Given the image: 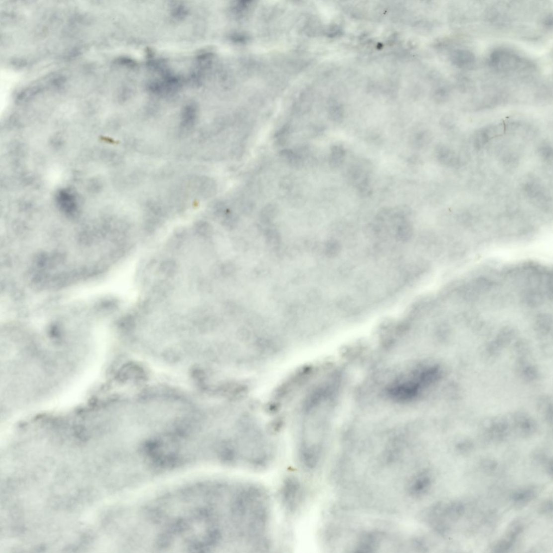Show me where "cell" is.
Returning a JSON list of instances; mask_svg holds the SVG:
<instances>
[{
  "mask_svg": "<svg viewBox=\"0 0 553 553\" xmlns=\"http://www.w3.org/2000/svg\"><path fill=\"white\" fill-rule=\"evenodd\" d=\"M435 373L432 369L419 366L396 379L388 388V394L401 402L415 399L432 382Z\"/></svg>",
  "mask_w": 553,
  "mask_h": 553,
  "instance_id": "6da1fadb",
  "label": "cell"
},
{
  "mask_svg": "<svg viewBox=\"0 0 553 553\" xmlns=\"http://www.w3.org/2000/svg\"><path fill=\"white\" fill-rule=\"evenodd\" d=\"M489 64L494 70L507 73L526 68V62L519 55L505 49H498L490 56Z\"/></svg>",
  "mask_w": 553,
  "mask_h": 553,
  "instance_id": "7a4b0ae2",
  "label": "cell"
},
{
  "mask_svg": "<svg viewBox=\"0 0 553 553\" xmlns=\"http://www.w3.org/2000/svg\"><path fill=\"white\" fill-rule=\"evenodd\" d=\"M184 186L196 196L203 199L214 196L217 191L215 180L206 176H193L186 180Z\"/></svg>",
  "mask_w": 553,
  "mask_h": 553,
  "instance_id": "3957f363",
  "label": "cell"
},
{
  "mask_svg": "<svg viewBox=\"0 0 553 553\" xmlns=\"http://www.w3.org/2000/svg\"><path fill=\"white\" fill-rule=\"evenodd\" d=\"M504 124H494L478 130L473 137V144L475 148L479 149L486 145L492 139L500 136L506 131Z\"/></svg>",
  "mask_w": 553,
  "mask_h": 553,
  "instance_id": "277c9868",
  "label": "cell"
},
{
  "mask_svg": "<svg viewBox=\"0 0 553 553\" xmlns=\"http://www.w3.org/2000/svg\"><path fill=\"white\" fill-rule=\"evenodd\" d=\"M450 60L453 65L459 68H470L475 62L474 53L465 49H457L450 54Z\"/></svg>",
  "mask_w": 553,
  "mask_h": 553,
  "instance_id": "5b68a950",
  "label": "cell"
},
{
  "mask_svg": "<svg viewBox=\"0 0 553 553\" xmlns=\"http://www.w3.org/2000/svg\"><path fill=\"white\" fill-rule=\"evenodd\" d=\"M523 530V527L519 524L511 526L507 532L505 537L502 539L494 546L495 552H506L512 548L514 543Z\"/></svg>",
  "mask_w": 553,
  "mask_h": 553,
  "instance_id": "8992f818",
  "label": "cell"
},
{
  "mask_svg": "<svg viewBox=\"0 0 553 553\" xmlns=\"http://www.w3.org/2000/svg\"><path fill=\"white\" fill-rule=\"evenodd\" d=\"M436 155L439 162L446 166H456L460 162L457 153L445 145H439L437 147Z\"/></svg>",
  "mask_w": 553,
  "mask_h": 553,
  "instance_id": "52a82bcc",
  "label": "cell"
},
{
  "mask_svg": "<svg viewBox=\"0 0 553 553\" xmlns=\"http://www.w3.org/2000/svg\"><path fill=\"white\" fill-rule=\"evenodd\" d=\"M524 189L527 196L532 200L539 203L548 201V196L545 194L544 188L540 183L536 181L527 182L525 185Z\"/></svg>",
  "mask_w": 553,
  "mask_h": 553,
  "instance_id": "ba28073f",
  "label": "cell"
},
{
  "mask_svg": "<svg viewBox=\"0 0 553 553\" xmlns=\"http://www.w3.org/2000/svg\"><path fill=\"white\" fill-rule=\"evenodd\" d=\"M296 481H292L288 483L287 490H285L284 501L290 508H294L299 499L300 489L299 484Z\"/></svg>",
  "mask_w": 553,
  "mask_h": 553,
  "instance_id": "9c48e42d",
  "label": "cell"
},
{
  "mask_svg": "<svg viewBox=\"0 0 553 553\" xmlns=\"http://www.w3.org/2000/svg\"><path fill=\"white\" fill-rule=\"evenodd\" d=\"M346 157V151L341 145H334L331 148L328 161L330 166L337 167L342 165Z\"/></svg>",
  "mask_w": 553,
  "mask_h": 553,
  "instance_id": "30bf717a",
  "label": "cell"
},
{
  "mask_svg": "<svg viewBox=\"0 0 553 553\" xmlns=\"http://www.w3.org/2000/svg\"><path fill=\"white\" fill-rule=\"evenodd\" d=\"M280 157L283 161L288 165L295 167H299L303 165V158L302 155L289 149H285L280 153Z\"/></svg>",
  "mask_w": 553,
  "mask_h": 553,
  "instance_id": "8fae6325",
  "label": "cell"
},
{
  "mask_svg": "<svg viewBox=\"0 0 553 553\" xmlns=\"http://www.w3.org/2000/svg\"><path fill=\"white\" fill-rule=\"evenodd\" d=\"M536 496V492L528 488L518 490L512 495V500L515 504L524 505L532 500Z\"/></svg>",
  "mask_w": 553,
  "mask_h": 553,
  "instance_id": "7c38bea8",
  "label": "cell"
},
{
  "mask_svg": "<svg viewBox=\"0 0 553 553\" xmlns=\"http://www.w3.org/2000/svg\"><path fill=\"white\" fill-rule=\"evenodd\" d=\"M404 216L401 217L396 229L397 237L401 240H407L411 237L413 231L412 225L405 220Z\"/></svg>",
  "mask_w": 553,
  "mask_h": 553,
  "instance_id": "4fadbf2b",
  "label": "cell"
},
{
  "mask_svg": "<svg viewBox=\"0 0 553 553\" xmlns=\"http://www.w3.org/2000/svg\"><path fill=\"white\" fill-rule=\"evenodd\" d=\"M431 141V135L425 130H422L415 133L411 140L413 147L417 149L424 148L429 144Z\"/></svg>",
  "mask_w": 553,
  "mask_h": 553,
  "instance_id": "5bb4252c",
  "label": "cell"
},
{
  "mask_svg": "<svg viewBox=\"0 0 553 553\" xmlns=\"http://www.w3.org/2000/svg\"><path fill=\"white\" fill-rule=\"evenodd\" d=\"M278 212L277 205L273 203L266 204L260 214L261 220L263 222L268 223L274 219Z\"/></svg>",
  "mask_w": 553,
  "mask_h": 553,
  "instance_id": "9a60e30c",
  "label": "cell"
},
{
  "mask_svg": "<svg viewBox=\"0 0 553 553\" xmlns=\"http://www.w3.org/2000/svg\"><path fill=\"white\" fill-rule=\"evenodd\" d=\"M195 230L196 233L204 238L210 237L213 233V228L210 224L204 221H199L195 225Z\"/></svg>",
  "mask_w": 553,
  "mask_h": 553,
  "instance_id": "2e32d148",
  "label": "cell"
},
{
  "mask_svg": "<svg viewBox=\"0 0 553 553\" xmlns=\"http://www.w3.org/2000/svg\"><path fill=\"white\" fill-rule=\"evenodd\" d=\"M178 266L175 260L166 259L160 266L161 273L166 276H172L175 275L177 271Z\"/></svg>",
  "mask_w": 553,
  "mask_h": 553,
  "instance_id": "e0dca14e",
  "label": "cell"
},
{
  "mask_svg": "<svg viewBox=\"0 0 553 553\" xmlns=\"http://www.w3.org/2000/svg\"><path fill=\"white\" fill-rule=\"evenodd\" d=\"M538 154L545 161H550L552 159V148L548 143H544L538 148Z\"/></svg>",
  "mask_w": 553,
  "mask_h": 553,
  "instance_id": "ac0fdd59",
  "label": "cell"
},
{
  "mask_svg": "<svg viewBox=\"0 0 553 553\" xmlns=\"http://www.w3.org/2000/svg\"><path fill=\"white\" fill-rule=\"evenodd\" d=\"M290 131L288 128L282 129L275 136L276 144L280 146L284 145L288 141Z\"/></svg>",
  "mask_w": 553,
  "mask_h": 553,
  "instance_id": "d6986e66",
  "label": "cell"
},
{
  "mask_svg": "<svg viewBox=\"0 0 553 553\" xmlns=\"http://www.w3.org/2000/svg\"><path fill=\"white\" fill-rule=\"evenodd\" d=\"M540 511L544 514H548L552 511V502L551 501H546L542 505Z\"/></svg>",
  "mask_w": 553,
  "mask_h": 553,
  "instance_id": "ffe728a7",
  "label": "cell"
}]
</instances>
